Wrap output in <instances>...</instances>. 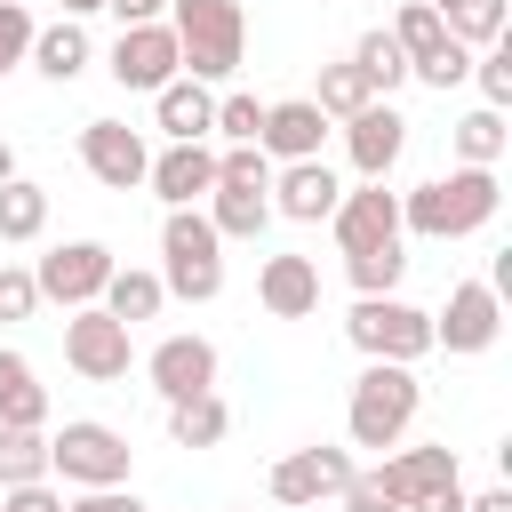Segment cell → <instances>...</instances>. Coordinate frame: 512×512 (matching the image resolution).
<instances>
[{"instance_id": "cell-10", "label": "cell", "mask_w": 512, "mask_h": 512, "mask_svg": "<svg viewBox=\"0 0 512 512\" xmlns=\"http://www.w3.org/2000/svg\"><path fill=\"white\" fill-rule=\"evenodd\" d=\"M80 168H88L104 192H136L144 168H152V144H144V128H128V120H88V128H80Z\"/></svg>"}, {"instance_id": "cell-35", "label": "cell", "mask_w": 512, "mask_h": 512, "mask_svg": "<svg viewBox=\"0 0 512 512\" xmlns=\"http://www.w3.org/2000/svg\"><path fill=\"white\" fill-rule=\"evenodd\" d=\"M448 40H456V48H472V56H480V48H496V40H504V0H472L464 16H448Z\"/></svg>"}, {"instance_id": "cell-4", "label": "cell", "mask_w": 512, "mask_h": 512, "mask_svg": "<svg viewBox=\"0 0 512 512\" xmlns=\"http://www.w3.org/2000/svg\"><path fill=\"white\" fill-rule=\"evenodd\" d=\"M160 288L184 304H216L224 296V240L200 208H168L160 224Z\"/></svg>"}, {"instance_id": "cell-46", "label": "cell", "mask_w": 512, "mask_h": 512, "mask_svg": "<svg viewBox=\"0 0 512 512\" xmlns=\"http://www.w3.org/2000/svg\"><path fill=\"white\" fill-rule=\"evenodd\" d=\"M424 8H432V16H440V24H448V16H464V8H472V0H424Z\"/></svg>"}, {"instance_id": "cell-33", "label": "cell", "mask_w": 512, "mask_h": 512, "mask_svg": "<svg viewBox=\"0 0 512 512\" xmlns=\"http://www.w3.org/2000/svg\"><path fill=\"white\" fill-rule=\"evenodd\" d=\"M344 272H352V288H360V296H400L408 248H400V240H392V248H360V256H344Z\"/></svg>"}, {"instance_id": "cell-14", "label": "cell", "mask_w": 512, "mask_h": 512, "mask_svg": "<svg viewBox=\"0 0 512 512\" xmlns=\"http://www.w3.org/2000/svg\"><path fill=\"white\" fill-rule=\"evenodd\" d=\"M328 232H336L344 256H360V248H392V240H400V192H384V184H352V192L336 200Z\"/></svg>"}, {"instance_id": "cell-39", "label": "cell", "mask_w": 512, "mask_h": 512, "mask_svg": "<svg viewBox=\"0 0 512 512\" xmlns=\"http://www.w3.org/2000/svg\"><path fill=\"white\" fill-rule=\"evenodd\" d=\"M32 312H40L32 264H0V320H32Z\"/></svg>"}, {"instance_id": "cell-32", "label": "cell", "mask_w": 512, "mask_h": 512, "mask_svg": "<svg viewBox=\"0 0 512 512\" xmlns=\"http://www.w3.org/2000/svg\"><path fill=\"white\" fill-rule=\"evenodd\" d=\"M352 64L368 72V88H376V96H392V88L408 80V56H400V40H392L384 24H376V32H360V48H352Z\"/></svg>"}, {"instance_id": "cell-16", "label": "cell", "mask_w": 512, "mask_h": 512, "mask_svg": "<svg viewBox=\"0 0 512 512\" xmlns=\"http://www.w3.org/2000/svg\"><path fill=\"white\" fill-rule=\"evenodd\" d=\"M144 376L160 400H192V392H216V344L208 336H160L144 352Z\"/></svg>"}, {"instance_id": "cell-47", "label": "cell", "mask_w": 512, "mask_h": 512, "mask_svg": "<svg viewBox=\"0 0 512 512\" xmlns=\"http://www.w3.org/2000/svg\"><path fill=\"white\" fill-rule=\"evenodd\" d=\"M96 8H104V0H64V16H72V24H80V16H96Z\"/></svg>"}, {"instance_id": "cell-2", "label": "cell", "mask_w": 512, "mask_h": 512, "mask_svg": "<svg viewBox=\"0 0 512 512\" xmlns=\"http://www.w3.org/2000/svg\"><path fill=\"white\" fill-rule=\"evenodd\" d=\"M168 32H176V64L200 88H224L248 64V16L240 0H168Z\"/></svg>"}, {"instance_id": "cell-20", "label": "cell", "mask_w": 512, "mask_h": 512, "mask_svg": "<svg viewBox=\"0 0 512 512\" xmlns=\"http://www.w3.org/2000/svg\"><path fill=\"white\" fill-rule=\"evenodd\" d=\"M152 120H160L168 144H208V128H216V88H200V80L176 72V80L152 96Z\"/></svg>"}, {"instance_id": "cell-44", "label": "cell", "mask_w": 512, "mask_h": 512, "mask_svg": "<svg viewBox=\"0 0 512 512\" xmlns=\"http://www.w3.org/2000/svg\"><path fill=\"white\" fill-rule=\"evenodd\" d=\"M104 8H112L120 24H160V16H168V0H104Z\"/></svg>"}, {"instance_id": "cell-19", "label": "cell", "mask_w": 512, "mask_h": 512, "mask_svg": "<svg viewBox=\"0 0 512 512\" xmlns=\"http://www.w3.org/2000/svg\"><path fill=\"white\" fill-rule=\"evenodd\" d=\"M256 304L272 320H312L320 312V264L312 256H264L256 264Z\"/></svg>"}, {"instance_id": "cell-30", "label": "cell", "mask_w": 512, "mask_h": 512, "mask_svg": "<svg viewBox=\"0 0 512 512\" xmlns=\"http://www.w3.org/2000/svg\"><path fill=\"white\" fill-rule=\"evenodd\" d=\"M384 32L400 40V56H408V72H416L424 56H440V48H448V24H440V16L424 8V0H400V16H392Z\"/></svg>"}, {"instance_id": "cell-11", "label": "cell", "mask_w": 512, "mask_h": 512, "mask_svg": "<svg viewBox=\"0 0 512 512\" xmlns=\"http://www.w3.org/2000/svg\"><path fill=\"white\" fill-rule=\"evenodd\" d=\"M112 80L120 88H144V96H160L184 64H176V32H168V16L160 24H120V40H112Z\"/></svg>"}, {"instance_id": "cell-1", "label": "cell", "mask_w": 512, "mask_h": 512, "mask_svg": "<svg viewBox=\"0 0 512 512\" xmlns=\"http://www.w3.org/2000/svg\"><path fill=\"white\" fill-rule=\"evenodd\" d=\"M496 208H504L496 168H448V176L400 192V232H416V240H472L480 224H496Z\"/></svg>"}, {"instance_id": "cell-22", "label": "cell", "mask_w": 512, "mask_h": 512, "mask_svg": "<svg viewBox=\"0 0 512 512\" xmlns=\"http://www.w3.org/2000/svg\"><path fill=\"white\" fill-rule=\"evenodd\" d=\"M88 56H96V48H88V32H80L72 16H56V24H40V32H32V56H24V64H32L40 80L72 88V80L88 72Z\"/></svg>"}, {"instance_id": "cell-8", "label": "cell", "mask_w": 512, "mask_h": 512, "mask_svg": "<svg viewBox=\"0 0 512 512\" xmlns=\"http://www.w3.org/2000/svg\"><path fill=\"white\" fill-rule=\"evenodd\" d=\"M496 336H504V296H496L488 280H456V288H448V304L432 312V352L472 360V352H488Z\"/></svg>"}, {"instance_id": "cell-21", "label": "cell", "mask_w": 512, "mask_h": 512, "mask_svg": "<svg viewBox=\"0 0 512 512\" xmlns=\"http://www.w3.org/2000/svg\"><path fill=\"white\" fill-rule=\"evenodd\" d=\"M376 472H384V488H392L400 512H408L424 488H448V480H456V448H432V440H424V448H392Z\"/></svg>"}, {"instance_id": "cell-23", "label": "cell", "mask_w": 512, "mask_h": 512, "mask_svg": "<svg viewBox=\"0 0 512 512\" xmlns=\"http://www.w3.org/2000/svg\"><path fill=\"white\" fill-rule=\"evenodd\" d=\"M0 424L16 432H48V384H32V360L0 344Z\"/></svg>"}, {"instance_id": "cell-27", "label": "cell", "mask_w": 512, "mask_h": 512, "mask_svg": "<svg viewBox=\"0 0 512 512\" xmlns=\"http://www.w3.org/2000/svg\"><path fill=\"white\" fill-rule=\"evenodd\" d=\"M40 232H48V184L8 176V184H0V240L24 248V240H40Z\"/></svg>"}, {"instance_id": "cell-48", "label": "cell", "mask_w": 512, "mask_h": 512, "mask_svg": "<svg viewBox=\"0 0 512 512\" xmlns=\"http://www.w3.org/2000/svg\"><path fill=\"white\" fill-rule=\"evenodd\" d=\"M8 176H16V152H8V136H0V184H8Z\"/></svg>"}, {"instance_id": "cell-17", "label": "cell", "mask_w": 512, "mask_h": 512, "mask_svg": "<svg viewBox=\"0 0 512 512\" xmlns=\"http://www.w3.org/2000/svg\"><path fill=\"white\" fill-rule=\"evenodd\" d=\"M320 136H328L320 104H312V96H280V104H264V136H256V152H264L272 168H288V160H320Z\"/></svg>"}, {"instance_id": "cell-28", "label": "cell", "mask_w": 512, "mask_h": 512, "mask_svg": "<svg viewBox=\"0 0 512 512\" xmlns=\"http://www.w3.org/2000/svg\"><path fill=\"white\" fill-rule=\"evenodd\" d=\"M312 104H320V120H352V112H368V104H376V88H368V72L344 56V64H320Z\"/></svg>"}, {"instance_id": "cell-5", "label": "cell", "mask_w": 512, "mask_h": 512, "mask_svg": "<svg viewBox=\"0 0 512 512\" xmlns=\"http://www.w3.org/2000/svg\"><path fill=\"white\" fill-rule=\"evenodd\" d=\"M128 464H136L128 432H112L96 416H72L64 432H48V480H64L72 496L80 488H128Z\"/></svg>"}, {"instance_id": "cell-40", "label": "cell", "mask_w": 512, "mask_h": 512, "mask_svg": "<svg viewBox=\"0 0 512 512\" xmlns=\"http://www.w3.org/2000/svg\"><path fill=\"white\" fill-rule=\"evenodd\" d=\"M336 504H344V512H400V496L384 488V472H352Z\"/></svg>"}, {"instance_id": "cell-25", "label": "cell", "mask_w": 512, "mask_h": 512, "mask_svg": "<svg viewBox=\"0 0 512 512\" xmlns=\"http://www.w3.org/2000/svg\"><path fill=\"white\" fill-rule=\"evenodd\" d=\"M120 328H136V320H160V304H168V288H160V272H136V264H120L112 280H104V296H96Z\"/></svg>"}, {"instance_id": "cell-41", "label": "cell", "mask_w": 512, "mask_h": 512, "mask_svg": "<svg viewBox=\"0 0 512 512\" xmlns=\"http://www.w3.org/2000/svg\"><path fill=\"white\" fill-rule=\"evenodd\" d=\"M64 512H152L136 488H80V496H64Z\"/></svg>"}, {"instance_id": "cell-29", "label": "cell", "mask_w": 512, "mask_h": 512, "mask_svg": "<svg viewBox=\"0 0 512 512\" xmlns=\"http://www.w3.org/2000/svg\"><path fill=\"white\" fill-rule=\"evenodd\" d=\"M504 136H512V128H504V112H488V104H480V112H464V120L448 128L456 168H496V160H504Z\"/></svg>"}, {"instance_id": "cell-43", "label": "cell", "mask_w": 512, "mask_h": 512, "mask_svg": "<svg viewBox=\"0 0 512 512\" xmlns=\"http://www.w3.org/2000/svg\"><path fill=\"white\" fill-rule=\"evenodd\" d=\"M408 512H464V480H448V488H424Z\"/></svg>"}, {"instance_id": "cell-7", "label": "cell", "mask_w": 512, "mask_h": 512, "mask_svg": "<svg viewBox=\"0 0 512 512\" xmlns=\"http://www.w3.org/2000/svg\"><path fill=\"white\" fill-rule=\"evenodd\" d=\"M120 272V256L104 248V240H64V248H48L40 264H32V288H40V304H64V312H88L96 296H104V280Z\"/></svg>"}, {"instance_id": "cell-26", "label": "cell", "mask_w": 512, "mask_h": 512, "mask_svg": "<svg viewBox=\"0 0 512 512\" xmlns=\"http://www.w3.org/2000/svg\"><path fill=\"white\" fill-rule=\"evenodd\" d=\"M232 432V408L216 392H192V400H168V440L176 448H216Z\"/></svg>"}, {"instance_id": "cell-37", "label": "cell", "mask_w": 512, "mask_h": 512, "mask_svg": "<svg viewBox=\"0 0 512 512\" xmlns=\"http://www.w3.org/2000/svg\"><path fill=\"white\" fill-rule=\"evenodd\" d=\"M472 80H480V104H488V112L512 104V56H504V48H480V56H472Z\"/></svg>"}, {"instance_id": "cell-18", "label": "cell", "mask_w": 512, "mask_h": 512, "mask_svg": "<svg viewBox=\"0 0 512 512\" xmlns=\"http://www.w3.org/2000/svg\"><path fill=\"white\" fill-rule=\"evenodd\" d=\"M144 184H152L168 208H200V200L216 192V144H160L152 168H144Z\"/></svg>"}, {"instance_id": "cell-9", "label": "cell", "mask_w": 512, "mask_h": 512, "mask_svg": "<svg viewBox=\"0 0 512 512\" xmlns=\"http://www.w3.org/2000/svg\"><path fill=\"white\" fill-rule=\"evenodd\" d=\"M64 360H72V376H88V384H120L128 360H136V344H128V328H120L104 304H88V312L64 320Z\"/></svg>"}, {"instance_id": "cell-15", "label": "cell", "mask_w": 512, "mask_h": 512, "mask_svg": "<svg viewBox=\"0 0 512 512\" xmlns=\"http://www.w3.org/2000/svg\"><path fill=\"white\" fill-rule=\"evenodd\" d=\"M272 216H288V224H328L336 216V200H344V184H336V168L328 160H288V168H272Z\"/></svg>"}, {"instance_id": "cell-36", "label": "cell", "mask_w": 512, "mask_h": 512, "mask_svg": "<svg viewBox=\"0 0 512 512\" xmlns=\"http://www.w3.org/2000/svg\"><path fill=\"white\" fill-rule=\"evenodd\" d=\"M32 32H40L32 8H24V0H0V72H16V64L32 56Z\"/></svg>"}, {"instance_id": "cell-42", "label": "cell", "mask_w": 512, "mask_h": 512, "mask_svg": "<svg viewBox=\"0 0 512 512\" xmlns=\"http://www.w3.org/2000/svg\"><path fill=\"white\" fill-rule=\"evenodd\" d=\"M0 512H64L56 480H32V488H0Z\"/></svg>"}, {"instance_id": "cell-13", "label": "cell", "mask_w": 512, "mask_h": 512, "mask_svg": "<svg viewBox=\"0 0 512 512\" xmlns=\"http://www.w3.org/2000/svg\"><path fill=\"white\" fill-rule=\"evenodd\" d=\"M344 152H352V176H360V184H384V176L400 168V152H408V120L392 112V96H376L368 112L344 120Z\"/></svg>"}, {"instance_id": "cell-34", "label": "cell", "mask_w": 512, "mask_h": 512, "mask_svg": "<svg viewBox=\"0 0 512 512\" xmlns=\"http://www.w3.org/2000/svg\"><path fill=\"white\" fill-rule=\"evenodd\" d=\"M208 136H224V144H256V136H264V104H256L248 88H224V96H216V128H208Z\"/></svg>"}, {"instance_id": "cell-31", "label": "cell", "mask_w": 512, "mask_h": 512, "mask_svg": "<svg viewBox=\"0 0 512 512\" xmlns=\"http://www.w3.org/2000/svg\"><path fill=\"white\" fill-rule=\"evenodd\" d=\"M32 480H48V432L0 424V488H32Z\"/></svg>"}, {"instance_id": "cell-12", "label": "cell", "mask_w": 512, "mask_h": 512, "mask_svg": "<svg viewBox=\"0 0 512 512\" xmlns=\"http://www.w3.org/2000/svg\"><path fill=\"white\" fill-rule=\"evenodd\" d=\"M360 464H352V448H328V440H312V448H296V456H280L272 464V504H320V496H344V480H352Z\"/></svg>"}, {"instance_id": "cell-3", "label": "cell", "mask_w": 512, "mask_h": 512, "mask_svg": "<svg viewBox=\"0 0 512 512\" xmlns=\"http://www.w3.org/2000/svg\"><path fill=\"white\" fill-rule=\"evenodd\" d=\"M416 408H424V384H416V368L368 360V368L352 376V400H344V440L384 456V448H400V440H408Z\"/></svg>"}, {"instance_id": "cell-38", "label": "cell", "mask_w": 512, "mask_h": 512, "mask_svg": "<svg viewBox=\"0 0 512 512\" xmlns=\"http://www.w3.org/2000/svg\"><path fill=\"white\" fill-rule=\"evenodd\" d=\"M408 80H424V88H440V96H448L456 80H472V48H456V40H448V48H440V56H424Z\"/></svg>"}, {"instance_id": "cell-45", "label": "cell", "mask_w": 512, "mask_h": 512, "mask_svg": "<svg viewBox=\"0 0 512 512\" xmlns=\"http://www.w3.org/2000/svg\"><path fill=\"white\" fill-rule=\"evenodd\" d=\"M464 512H512V488H488V496H464Z\"/></svg>"}, {"instance_id": "cell-6", "label": "cell", "mask_w": 512, "mask_h": 512, "mask_svg": "<svg viewBox=\"0 0 512 512\" xmlns=\"http://www.w3.org/2000/svg\"><path fill=\"white\" fill-rule=\"evenodd\" d=\"M344 336H352V352H360V360L416 368V360L432 352V312H424V304H408V296H360V304H352V320H344Z\"/></svg>"}, {"instance_id": "cell-24", "label": "cell", "mask_w": 512, "mask_h": 512, "mask_svg": "<svg viewBox=\"0 0 512 512\" xmlns=\"http://www.w3.org/2000/svg\"><path fill=\"white\" fill-rule=\"evenodd\" d=\"M200 216L216 224V240H256V232L272 224V200H264L256 184H216V192L200 200Z\"/></svg>"}]
</instances>
